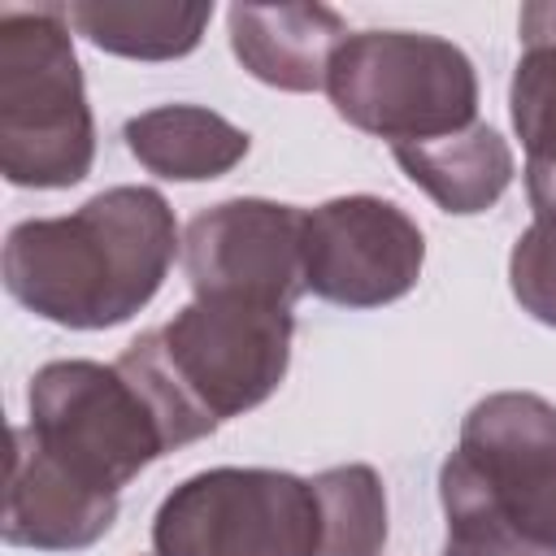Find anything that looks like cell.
I'll return each instance as SVG.
<instances>
[{"instance_id": "1", "label": "cell", "mask_w": 556, "mask_h": 556, "mask_svg": "<svg viewBox=\"0 0 556 556\" xmlns=\"http://www.w3.org/2000/svg\"><path fill=\"white\" fill-rule=\"evenodd\" d=\"M178 252V222L156 187H109L65 217L17 222L4 287L52 326L109 330L148 308Z\"/></svg>"}, {"instance_id": "2", "label": "cell", "mask_w": 556, "mask_h": 556, "mask_svg": "<svg viewBox=\"0 0 556 556\" xmlns=\"http://www.w3.org/2000/svg\"><path fill=\"white\" fill-rule=\"evenodd\" d=\"M291 334V308L208 295L143 330L113 365L139 387L174 452L265 404L287 378Z\"/></svg>"}, {"instance_id": "3", "label": "cell", "mask_w": 556, "mask_h": 556, "mask_svg": "<svg viewBox=\"0 0 556 556\" xmlns=\"http://www.w3.org/2000/svg\"><path fill=\"white\" fill-rule=\"evenodd\" d=\"M96 117L65 4L0 9V174L61 191L91 174Z\"/></svg>"}, {"instance_id": "4", "label": "cell", "mask_w": 556, "mask_h": 556, "mask_svg": "<svg viewBox=\"0 0 556 556\" xmlns=\"http://www.w3.org/2000/svg\"><path fill=\"white\" fill-rule=\"evenodd\" d=\"M326 96L334 113L400 143H426L478 122L473 61L443 35L426 30H356L330 61Z\"/></svg>"}, {"instance_id": "5", "label": "cell", "mask_w": 556, "mask_h": 556, "mask_svg": "<svg viewBox=\"0 0 556 556\" xmlns=\"http://www.w3.org/2000/svg\"><path fill=\"white\" fill-rule=\"evenodd\" d=\"M439 500L469 504L556 556V404L534 391L478 400L439 469Z\"/></svg>"}, {"instance_id": "6", "label": "cell", "mask_w": 556, "mask_h": 556, "mask_svg": "<svg viewBox=\"0 0 556 556\" xmlns=\"http://www.w3.org/2000/svg\"><path fill=\"white\" fill-rule=\"evenodd\" d=\"M317 543L313 482L287 469H200L152 517V556H317Z\"/></svg>"}, {"instance_id": "7", "label": "cell", "mask_w": 556, "mask_h": 556, "mask_svg": "<svg viewBox=\"0 0 556 556\" xmlns=\"http://www.w3.org/2000/svg\"><path fill=\"white\" fill-rule=\"evenodd\" d=\"M26 408L35 443L109 495L169 452L156 413L117 365L83 356L48 361L30 378Z\"/></svg>"}, {"instance_id": "8", "label": "cell", "mask_w": 556, "mask_h": 556, "mask_svg": "<svg viewBox=\"0 0 556 556\" xmlns=\"http://www.w3.org/2000/svg\"><path fill=\"white\" fill-rule=\"evenodd\" d=\"M421 265V226L382 195H339L304 208V287L326 304H395L417 287Z\"/></svg>"}, {"instance_id": "9", "label": "cell", "mask_w": 556, "mask_h": 556, "mask_svg": "<svg viewBox=\"0 0 556 556\" xmlns=\"http://www.w3.org/2000/svg\"><path fill=\"white\" fill-rule=\"evenodd\" d=\"M182 265L195 300H252L295 308L304 287V208L235 195L195 213L182 230Z\"/></svg>"}, {"instance_id": "10", "label": "cell", "mask_w": 556, "mask_h": 556, "mask_svg": "<svg viewBox=\"0 0 556 556\" xmlns=\"http://www.w3.org/2000/svg\"><path fill=\"white\" fill-rule=\"evenodd\" d=\"M117 521V495L96 491L52 452L35 443L26 426H13L9 486H4V543L30 552H83L100 543Z\"/></svg>"}, {"instance_id": "11", "label": "cell", "mask_w": 556, "mask_h": 556, "mask_svg": "<svg viewBox=\"0 0 556 556\" xmlns=\"http://www.w3.org/2000/svg\"><path fill=\"white\" fill-rule=\"evenodd\" d=\"M230 52L265 87L326 91L348 22L326 4H230Z\"/></svg>"}, {"instance_id": "12", "label": "cell", "mask_w": 556, "mask_h": 556, "mask_svg": "<svg viewBox=\"0 0 556 556\" xmlns=\"http://www.w3.org/2000/svg\"><path fill=\"white\" fill-rule=\"evenodd\" d=\"M122 139L148 174L169 182L222 178L252 148V135L243 126L204 104H156L148 113H135L122 126Z\"/></svg>"}, {"instance_id": "13", "label": "cell", "mask_w": 556, "mask_h": 556, "mask_svg": "<svg viewBox=\"0 0 556 556\" xmlns=\"http://www.w3.org/2000/svg\"><path fill=\"white\" fill-rule=\"evenodd\" d=\"M391 156L443 213H456V217L486 213L517 174L508 139L486 122H473L469 130H456L443 139L400 143L391 148Z\"/></svg>"}, {"instance_id": "14", "label": "cell", "mask_w": 556, "mask_h": 556, "mask_svg": "<svg viewBox=\"0 0 556 556\" xmlns=\"http://www.w3.org/2000/svg\"><path fill=\"white\" fill-rule=\"evenodd\" d=\"M74 35L126 61H178L200 48L213 0H74L65 4Z\"/></svg>"}, {"instance_id": "15", "label": "cell", "mask_w": 556, "mask_h": 556, "mask_svg": "<svg viewBox=\"0 0 556 556\" xmlns=\"http://www.w3.org/2000/svg\"><path fill=\"white\" fill-rule=\"evenodd\" d=\"M313 482L321 543L317 556H382L387 547V491L374 465H334Z\"/></svg>"}, {"instance_id": "16", "label": "cell", "mask_w": 556, "mask_h": 556, "mask_svg": "<svg viewBox=\"0 0 556 556\" xmlns=\"http://www.w3.org/2000/svg\"><path fill=\"white\" fill-rule=\"evenodd\" d=\"M513 130L526 165H556V48H526L508 83Z\"/></svg>"}, {"instance_id": "17", "label": "cell", "mask_w": 556, "mask_h": 556, "mask_svg": "<svg viewBox=\"0 0 556 556\" xmlns=\"http://www.w3.org/2000/svg\"><path fill=\"white\" fill-rule=\"evenodd\" d=\"M508 287L517 304L556 330V217H534L508 256Z\"/></svg>"}, {"instance_id": "18", "label": "cell", "mask_w": 556, "mask_h": 556, "mask_svg": "<svg viewBox=\"0 0 556 556\" xmlns=\"http://www.w3.org/2000/svg\"><path fill=\"white\" fill-rule=\"evenodd\" d=\"M443 517H447L443 556H552L469 504H443Z\"/></svg>"}, {"instance_id": "19", "label": "cell", "mask_w": 556, "mask_h": 556, "mask_svg": "<svg viewBox=\"0 0 556 556\" xmlns=\"http://www.w3.org/2000/svg\"><path fill=\"white\" fill-rule=\"evenodd\" d=\"M526 48H556V0H534L521 9L517 22Z\"/></svg>"}]
</instances>
